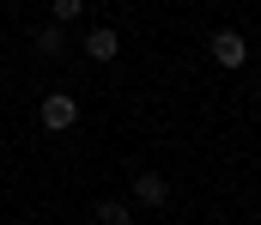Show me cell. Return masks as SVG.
I'll return each instance as SVG.
<instances>
[{
	"label": "cell",
	"instance_id": "cell-1",
	"mask_svg": "<svg viewBox=\"0 0 261 225\" xmlns=\"http://www.w3.org/2000/svg\"><path fill=\"white\" fill-rule=\"evenodd\" d=\"M37 122H43L49 134L73 128V122H79V97H73V91H49V97H43V110H37Z\"/></svg>",
	"mask_w": 261,
	"mask_h": 225
},
{
	"label": "cell",
	"instance_id": "cell-5",
	"mask_svg": "<svg viewBox=\"0 0 261 225\" xmlns=\"http://www.w3.org/2000/svg\"><path fill=\"white\" fill-rule=\"evenodd\" d=\"M67 49V37H61V24H55V18H49V24H43V31H37V55H43V61H55V55H61Z\"/></svg>",
	"mask_w": 261,
	"mask_h": 225
},
{
	"label": "cell",
	"instance_id": "cell-7",
	"mask_svg": "<svg viewBox=\"0 0 261 225\" xmlns=\"http://www.w3.org/2000/svg\"><path fill=\"white\" fill-rule=\"evenodd\" d=\"M79 12H85V6H79V0H55V24H73V18H79Z\"/></svg>",
	"mask_w": 261,
	"mask_h": 225
},
{
	"label": "cell",
	"instance_id": "cell-3",
	"mask_svg": "<svg viewBox=\"0 0 261 225\" xmlns=\"http://www.w3.org/2000/svg\"><path fill=\"white\" fill-rule=\"evenodd\" d=\"M134 201H140V207H164V201H170V183H164L158 170H140V177H134Z\"/></svg>",
	"mask_w": 261,
	"mask_h": 225
},
{
	"label": "cell",
	"instance_id": "cell-4",
	"mask_svg": "<svg viewBox=\"0 0 261 225\" xmlns=\"http://www.w3.org/2000/svg\"><path fill=\"white\" fill-rule=\"evenodd\" d=\"M116 49H122V37H116L110 24H97V31H85V55H91V61H116Z\"/></svg>",
	"mask_w": 261,
	"mask_h": 225
},
{
	"label": "cell",
	"instance_id": "cell-8",
	"mask_svg": "<svg viewBox=\"0 0 261 225\" xmlns=\"http://www.w3.org/2000/svg\"><path fill=\"white\" fill-rule=\"evenodd\" d=\"M12 225H37V219H12Z\"/></svg>",
	"mask_w": 261,
	"mask_h": 225
},
{
	"label": "cell",
	"instance_id": "cell-2",
	"mask_svg": "<svg viewBox=\"0 0 261 225\" xmlns=\"http://www.w3.org/2000/svg\"><path fill=\"white\" fill-rule=\"evenodd\" d=\"M213 61H219V67H243V61H249V43H243L237 31H213Z\"/></svg>",
	"mask_w": 261,
	"mask_h": 225
},
{
	"label": "cell",
	"instance_id": "cell-6",
	"mask_svg": "<svg viewBox=\"0 0 261 225\" xmlns=\"http://www.w3.org/2000/svg\"><path fill=\"white\" fill-rule=\"evenodd\" d=\"M97 225H134L128 201H97Z\"/></svg>",
	"mask_w": 261,
	"mask_h": 225
}]
</instances>
